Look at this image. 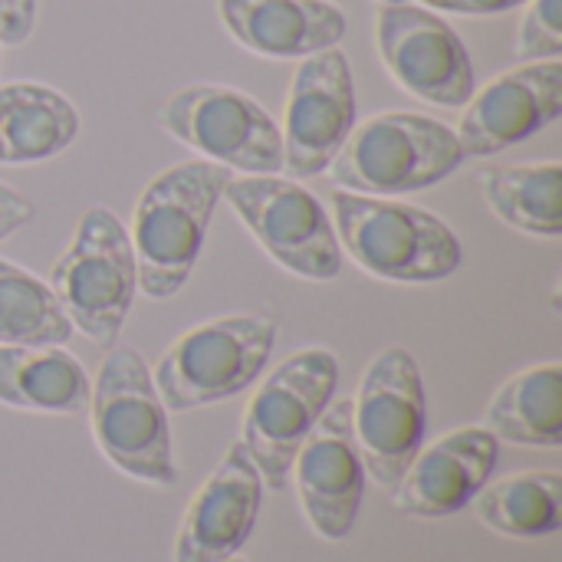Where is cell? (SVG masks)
<instances>
[{
	"instance_id": "6da1fadb",
	"label": "cell",
	"mask_w": 562,
	"mask_h": 562,
	"mask_svg": "<svg viewBox=\"0 0 562 562\" xmlns=\"http://www.w3.org/2000/svg\"><path fill=\"white\" fill-rule=\"evenodd\" d=\"M234 171L214 161H181L155 175L132 214V250L138 290L148 300H171L198 267L211 217Z\"/></svg>"
},
{
	"instance_id": "7a4b0ae2",
	"label": "cell",
	"mask_w": 562,
	"mask_h": 562,
	"mask_svg": "<svg viewBox=\"0 0 562 562\" xmlns=\"http://www.w3.org/2000/svg\"><path fill=\"white\" fill-rule=\"evenodd\" d=\"M333 231L339 250L359 270L389 283H438L461 270V237L431 211L356 191H333Z\"/></svg>"
},
{
	"instance_id": "3957f363",
	"label": "cell",
	"mask_w": 562,
	"mask_h": 562,
	"mask_svg": "<svg viewBox=\"0 0 562 562\" xmlns=\"http://www.w3.org/2000/svg\"><path fill=\"white\" fill-rule=\"evenodd\" d=\"M89 412L95 448L112 468L151 487H171L178 481L168 408L151 369L132 346L115 342L105 352L92 379Z\"/></svg>"
},
{
	"instance_id": "277c9868",
	"label": "cell",
	"mask_w": 562,
	"mask_h": 562,
	"mask_svg": "<svg viewBox=\"0 0 562 562\" xmlns=\"http://www.w3.org/2000/svg\"><path fill=\"white\" fill-rule=\"evenodd\" d=\"M464 165L454 128L422 112H379L356 125L326 168L333 184L372 198H402L451 178Z\"/></svg>"
},
{
	"instance_id": "5b68a950",
	"label": "cell",
	"mask_w": 562,
	"mask_h": 562,
	"mask_svg": "<svg viewBox=\"0 0 562 562\" xmlns=\"http://www.w3.org/2000/svg\"><path fill=\"white\" fill-rule=\"evenodd\" d=\"M277 323L260 313L207 319L181 333L151 369L168 412H191L247 392L270 366Z\"/></svg>"
},
{
	"instance_id": "8992f818",
	"label": "cell",
	"mask_w": 562,
	"mask_h": 562,
	"mask_svg": "<svg viewBox=\"0 0 562 562\" xmlns=\"http://www.w3.org/2000/svg\"><path fill=\"white\" fill-rule=\"evenodd\" d=\"M49 290L72 329L102 349L119 342L138 296V267L128 227L109 207L79 217L66 254L53 263Z\"/></svg>"
},
{
	"instance_id": "52a82bcc",
	"label": "cell",
	"mask_w": 562,
	"mask_h": 562,
	"mask_svg": "<svg viewBox=\"0 0 562 562\" xmlns=\"http://www.w3.org/2000/svg\"><path fill=\"white\" fill-rule=\"evenodd\" d=\"M336 389L339 359L323 346H310L286 356L260 382L244 412L240 445L257 464L263 487L277 494L286 491L293 458L319 422V415L326 412V405L336 398Z\"/></svg>"
},
{
	"instance_id": "ba28073f",
	"label": "cell",
	"mask_w": 562,
	"mask_h": 562,
	"mask_svg": "<svg viewBox=\"0 0 562 562\" xmlns=\"http://www.w3.org/2000/svg\"><path fill=\"white\" fill-rule=\"evenodd\" d=\"M221 201L240 217L270 260L313 283L336 280L342 250L323 201L280 175H231Z\"/></svg>"
},
{
	"instance_id": "9c48e42d",
	"label": "cell",
	"mask_w": 562,
	"mask_h": 562,
	"mask_svg": "<svg viewBox=\"0 0 562 562\" xmlns=\"http://www.w3.org/2000/svg\"><path fill=\"white\" fill-rule=\"evenodd\" d=\"M161 128L234 175H280L283 135L273 115L247 92L217 82L178 89L158 112Z\"/></svg>"
},
{
	"instance_id": "30bf717a",
	"label": "cell",
	"mask_w": 562,
	"mask_h": 562,
	"mask_svg": "<svg viewBox=\"0 0 562 562\" xmlns=\"http://www.w3.org/2000/svg\"><path fill=\"white\" fill-rule=\"evenodd\" d=\"M352 435L366 477L392 494L428 435L425 379L408 349H382L366 366L352 398Z\"/></svg>"
},
{
	"instance_id": "8fae6325",
	"label": "cell",
	"mask_w": 562,
	"mask_h": 562,
	"mask_svg": "<svg viewBox=\"0 0 562 562\" xmlns=\"http://www.w3.org/2000/svg\"><path fill=\"white\" fill-rule=\"evenodd\" d=\"M375 43L389 76L422 102L458 109L477 89L464 40L422 3H385L375 20Z\"/></svg>"
},
{
	"instance_id": "7c38bea8",
	"label": "cell",
	"mask_w": 562,
	"mask_h": 562,
	"mask_svg": "<svg viewBox=\"0 0 562 562\" xmlns=\"http://www.w3.org/2000/svg\"><path fill=\"white\" fill-rule=\"evenodd\" d=\"M356 128V82L339 46L300 59L283 115V168L293 178H319Z\"/></svg>"
},
{
	"instance_id": "4fadbf2b",
	"label": "cell",
	"mask_w": 562,
	"mask_h": 562,
	"mask_svg": "<svg viewBox=\"0 0 562 562\" xmlns=\"http://www.w3.org/2000/svg\"><path fill=\"white\" fill-rule=\"evenodd\" d=\"M290 481L296 484L300 507L316 537L339 543L356 530L366 468L352 435V398H333L306 441L300 445Z\"/></svg>"
},
{
	"instance_id": "5bb4252c",
	"label": "cell",
	"mask_w": 562,
	"mask_h": 562,
	"mask_svg": "<svg viewBox=\"0 0 562 562\" xmlns=\"http://www.w3.org/2000/svg\"><path fill=\"white\" fill-rule=\"evenodd\" d=\"M562 112V63L540 59L501 72L464 102L458 145L464 158H491L553 125Z\"/></svg>"
},
{
	"instance_id": "9a60e30c",
	"label": "cell",
	"mask_w": 562,
	"mask_h": 562,
	"mask_svg": "<svg viewBox=\"0 0 562 562\" xmlns=\"http://www.w3.org/2000/svg\"><path fill=\"white\" fill-rule=\"evenodd\" d=\"M260 501L263 477L237 441L191 497L175 537V562H227L237 557L257 527Z\"/></svg>"
},
{
	"instance_id": "2e32d148",
	"label": "cell",
	"mask_w": 562,
	"mask_h": 562,
	"mask_svg": "<svg viewBox=\"0 0 562 562\" xmlns=\"http://www.w3.org/2000/svg\"><path fill=\"white\" fill-rule=\"evenodd\" d=\"M501 458V441L484 425H468L441 435L405 468L392 504L405 517L445 520L471 507L477 491L491 481Z\"/></svg>"
},
{
	"instance_id": "e0dca14e",
	"label": "cell",
	"mask_w": 562,
	"mask_h": 562,
	"mask_svg": "<svg viewBox=\"0 0 562 562\" xmlns=\"http://www.w3.org/2000/svg\"><path fill=\"white\" fill-rule=\"evenodd\" d=\"M224 30L267 59H306L339 46L346 13L329 0H217Z\"/></svg>"
},
{
	"instance_id": "ac0fdd59",
	"label": "cell",
	"mask_w": 562,
	"mask_h": 562,
	"mask_svg": "<svg viewBox=\"0 0 562 562\" xmlns=\"http://www.w3.org/2000/svg\"><path fill=\"white\" fill-rule=\"evenodd\" d=\"M89 372L63 346H0V405L40 415H82Z\"/></svg>"
},
{
	"instance_id": "d6986e66",
	"label": "cell",
	"mask_w": 562,
	"mask_h": 562,
	"mask_svg": "<svg viewBox=\"0 0 562 562\" xmlns=\"http://www.w3.org/2000/svg\"><path fill=\"white\" fill-rule=\"evenodd\" d=\"M79 135V109L46 82L0 86V165H36L63 155Z\"/></svg>"
},
{
	"instance_id": "ffe728a7",
	"label": "cell",
	"mask_w": 562,
	"mask_h": 562,
	"mask_svg": "<svg viewBox=\"0 0 562 562\" xmlns=\"http://www.w3.org/2000/svg\"><path fill=\"white\" fill-rule=\"evenodd\" d=\"M484 428L520 448L562 445V366L543 362L507 379L487 405Z\"/></svg>"
},
{
	"instance_id": "44dd1931",
	"label": "cell",
	"mask_w": 562,
	"mask_h": 562,
	"mask_svg": "<svg viewBox=\"0 0 562 562\" xmlns=\"http://www.w3.org/2000/svg\"><path fill=\"white\" fill-rule=\"evenodd\" d=\"M487 207L514 231L557 240L562 234V165H491L477 171Z\"/></svg>"
},
{
	"instance_id": "7402d4cb",
	"label": "cell",
	"mask_w": 562,
	"mask_h": 562,
	"mask_svg": "<svg viewBox=\"0 0 562 562\" xmlns=\"http://www.w3.org/2000/svg\"><path fill=\"white\" fill-rule=\"evenodd\" d=\"M471 507L474 517L501 537H553L562 524V477L557 471H520L501 481H487Z\"/></svg>"
},
{
	"instance_id": "603a6c76",
	"label": "cell",
	"mask_w": 562,
	"mask_h": 562,
	"mask_svg": "<svg viewBox=\"0 0 562 562\" xmlns=\"http://www.w3.org/2000/svg\"><path fill=\"white\" fill-rule=\"evenodd\" d=\"M72 333L49 283L0 260V346H66Z\"/></svg>"
},
{
	"instance_id": "cb8c5ba5",
	"label": "cell",
	"mask_w": 562,
	"mask_h": 562,
	"mask_svg": "<svg viewBox=\"0 0 562 562\" xmlns=\"http://www.w3.org/2000/svg\"><path fill=\"white\" fill-rule=\"evenodd\" d=\"M517 59L540 63L562 56V0H527V13L517 30Z\"/></svg>"
},
{
	"instance_id": "d4e9b609",
	"label": "cell",
	"mask_w": 562,
	"mask_h": 562,
	"mask_svg": "<svg viewBox=\"0 0 562 562\" xmlns=\"http://www.w3.org/2000/svg\"><path fill=\"white\" fill-rule=\"evenodd\" d=\"M36 26V0H0V46H23Z\"/></svg>"
},
{
	"instance_id": "484cf974",
	"label": "cell",
	"mask_w": 562,
	"mask_h": 562,
	"mask_svg": "<svg viewBox=\"0 0 562 562\" xmlns=\"http://www.w3.org/2000/svg\"><path fill=\"white\" fill-rule=\"evenodd\" d=\"M33 217H36L33 201L26 194H20L16 188L0 181V240H7L16 231H23Z\"/></svg>"
},
{
	"instance_id": "4316f807",
	"label": "cell",
	"mask_w": 562,
	"mask_h": 562,
	"mask_svg": "<svg viewBox=\"0 0 562 562\" xmlns=\"http://www.w3.org/2000/svg\"><path fill=\"white\" fill-rule=\"evenodd\" d=\"M428 10H445V13H461V16H497L524 7L527 0H418Z\"/></svg>"
},
{
	"instance_id": "83f0119b",
	"label": "cell",
	"mask_w": 562,
	"mask_h": 562,
	"mask_svg": "<svg viewBox=\"0 0 562 562\" xmlns=\"http://www.w3.org/2000/svg\"><path fill=\"white\" fill-rule=\"evenodd\" d=\"M382 3H408V0H382Z\"/></svg>"
},
{
	"instance_id": "f1b7e54d",
	"label": "cell",
	"mask_w": 562,
	"mask_h": 562,
	"mask_svg": "<svg viewBox=\"0 0 562 562\" xmlns=\"http://www.w3.org/2000/svg\"><path fill=\"white\" fill-rule=\"evenodd\" d=\"M227 562H247V560H237V557H231V560H227Z\"/></svg>"
},
{
	"instance_id": "f546056e",
	"label": "cell",
	"mask_w": 562,
	"mask_h": 562,
	"mask_svg": "<svg viewBox=\"0 0 562 562\" xmlns=\"http://www.w3.org/2000/svg\"><path fill=\"white\" fill-rule=\"evenodd\" d=\"M0 63H3V53H0Z\"/></svg>"
}]
</instances>
